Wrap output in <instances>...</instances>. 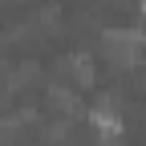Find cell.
<instances>
[{
	"label": "cell",
	"mask_w": 146,
	"mask_h": 146,
	"mask_svg": "<svg viewBox=\"0 0 146 146\" xmlns=\"http://www.w3.org/2000/svg\"><path fill=\"white\" fill-rule=\"evenodd\" d=\"M138 16H142V21H146V0H138Z\"/></svg>",
	"instance_id": "obj_1"
}]
</instances>
